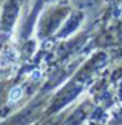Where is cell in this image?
<instances>
[{"label":"cell","instance_id":"1","mask_svg":"<svg viewBox=\"0 0 122 125\" xmlns=\"http://www.w3.org/2000/svg\"><path fill=\"white\" fill-rule=\"evenodd\" d=\"M22 96V88H14L11 91V94H9V97H11V102H16V100L20 99Z\"/></svg>","mask_w":122,"mask_h":125}]
</instances>
